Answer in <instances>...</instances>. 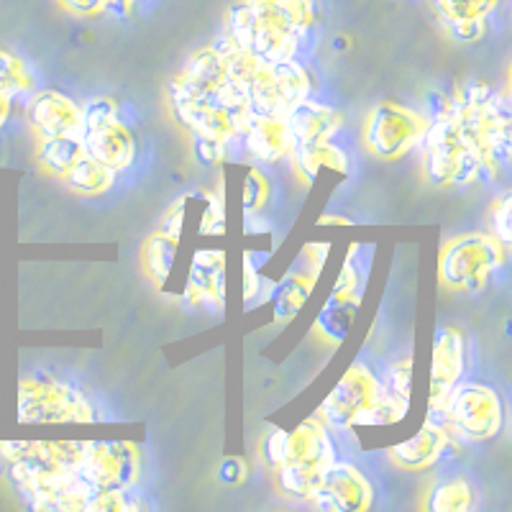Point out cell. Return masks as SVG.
Returning a JSON list of instances; mask_svg holds the SVG:
<instances>
[{
  "mask_svg": "<svg viewBox=\"0 0 512 512\" xmlns=\"http://www.w3.org/2000/svg\"><path fill=\"white\" fill-rule=\"evenodd\" d=\"M313 21V0H233L223 34L262 62H285L297 57Z\"/></svg>",
  "mask_w": 512,
  "mask_h": 512,
  "instance_id": "obj_1",
  "label": "cell"
},
{
  "mask_svg": "<svg viewBox=\"0 0 512 512\" xmlns=\"http://www.w3.org/2000/svg\"><path fill=\"white\" fill-rule=\"evenodd\" d=\"M410 400L390 392L367 364H351L331 395L320 402L318 418L333 431L384 428L408 415Z\"/></svg>",
  "mask_w": 512,
  "mask_h": 512,
  "instance_id": "obj_2",
  "label": "cell"
},
{
  "mask_svg": "<svg viewBox=\"0 0 512 512\" xmlns=\"http://www.w3.org/2000/svg\"><path fill=\"white\" fill-rule=\"evenodd\" d=\"M448 108L456 116L461 134L477 152L484 175L495 177L510 162L512 152V118L507 105L487 82L477 80L448 100Z\"/></svg>",
  "mask_w": 512,
  "mask_h": 512,
  "instance_id": "obj_3",
  "label": "cell"
},
{
  "mask_svg": "<svg viewBox=\"0 0 512 512\" xmlns=\"http://www.w3.org/2000/svg\"><path fill=\"white\" fill-rule=\"evenodd\" d=\"M169 108L190 136L218 139L228 146L239 144L241 128L251 113L249 95L231 77L210 93H200L182 85L180 80H172L169 82Z\"/></svg>",
  "mask_w": 512,
  "mask_h": 512,
  "instance_id": "obj_4",
  "label": "cell"
},
{
  "mask_svg": "<svg viewBox=\"0 0 512 512\" xmlns=\"http://www.w3.org/2000/svg\"><path fill=\"white\" fill-rule=\"evenodd\" d=\"M333 464H336V443L331 428L318 415H313L297 425L295 431H287L285 446L272 472L287 497L310 502Z\"/></svg>",
  "mask_w": 512,
  "mask_h": 512,
  "instance_id": "obj_5",
  "label": "cell"
},
{
  "mask_svg": "<svg viewBox=\"0 0 512 512\" xmlns=\"http://www.w3.org/2000/svg\"><path fill=\"white\" fill-rule=\"evenodd\" d=\"M425 177L438 187H466L484 175L482 162L472 144L461 134L448 100L438 108L423 136Z\"/></svg>",
  "mask_w": 512,
  "mask_h": 512,
  "instance_id": "obj_6",
  "label": "cell"
},
{
  "mask_svg": "<svg viewBox=\"0 0 512 512\" xmlns=\"http://www.w3.org/2000/svg\"><path fill=\"white\" fill-rule=\"evenodd\" d=\"M507 249L492 233H459L438 254V280L454 292H477L505 267Z\"/></svg>",
  "mask_w": 512,
  "mask_h": 512,
  "instance_id": "obj_7",
  "label": "cell"
},
{
  "mask_svg": "<svg viewBox=\"0 0 512 512\" xmlns=\"http://www.w3.org/2000/svg\"><path fill=\"white\" fill-rule=\"evenodd\" d=\"M16 415L21 423H95L98 413L90 397L75 384L47 372H36L18 382Z\"/></svg>",
  "mask_w": 512,
  "mask_h": 512,
  "instance_id": "obj_8",
  "label": "cell"
},
{
  "mask_svg": "<svg viewBox=\"0 0 512 512\" xmlns=\"http://www.w3.org/2000/svg\"><path fill=\"white\" fill-rule=\"evenodd\" d=\"M436 420L459 441L482 443L500 436L505 408L495 387L482 382H456Z\"/></svg>",
  "mask_w": 512,
  "mask_h": 512,
  "instance_id": "obj_9",
  "label": "cell"
},
{
  "mask_svg": "<svg viewBox=\"0 0 512 512\" xmlns=\"http://www.w3.org/2000/svg\"><path fill=\"white\" fill-rule=\"evenodd\" d=\"M85 108V128H82V149L85 154L123 172L136 162V136L121 118V108L111 98H90Z\"/></svg>",
  "mask_w": 512,
  "mask_h": 512,
  "instance_id": "obj_10",
  "label": "cell"
},
{
  "mask_svg": "<svg viewBox=\"0 0 512 512\" xmlns=\"http://www.w3.org/2000/svg\"><path fill=\"white\" fill-rule=\"evenodd\" d=\"M6 477L36 512H85L95 492L80 472H31L6 464Z\"/></svg>",
  "mask_w": 512,
  "mask_h": 512,
  "instance_id": "obj_11",
  "label": "cell"
},
{
  "mask_svg": "<svg viewBox=\"0 0 512 512\" xmlns=\"http://www.w3.org/2000/svg\"><path fill=\"white\" fill-rule=\"evenodd\" d=\"M428 118L400 103H379L364 123V146L382 162H397L423 144Z\"/></svg>",
  "mask_w": 512,
  "mask_h": 512,
  "instance_id": "obj_12",
  "label": "cell"
},
{
  "mask_svg": "<svg viewBox=\"0 0 512 512\" xmlns=\"http://www.w3.org/2000/svg\"><path fill=\"white\" fill-rule=\"evenodd\" d=\"M308 70L297 59H285V62H259L251 80L246 82V95L254 113L264 116L287 118V113L295 105L310 98Z\"/></svg>",
  "mask_w": 512,
  "mask_h": 512,
  "instance_id": "obj_13",
  "label": "cell"
},
{
  "mask_svg": "<svg viewBox=\"0 0 512 512\" xmlns=\"http://www.w3.org/2000/svg\"><path fill=\"white\" fill-rule=\"evenodd\" d=\"M77 472L93 489H136L141 451L134 441H85Z\"/></svg>",
  "mask_w": 512,
  "mask_h": 512,
  "instance_id": "obj_14",
  "label": "cell"
},
{
  "mask_svg": "<svg viewBox=\"0 0 512 512\" xmlns=\"http://www.w3.org/2000/svg\"><path fill=\"white\" fill-rule=\"evenodd\" d=\"M310 505L323 512H367L374 505V487L359 466L336 459Z\"/></svg>",
  "mask_w": 512,
  "mask_h": 512,
  "instance_id": "obj_15",
  "label": "cell"
},
{
  "mask_svg": "<svg viewBox=\"0 0 512 512\" xmlns=\"http://www.w3.org/2000/svg\"><path fill=\"white\" fill-rule=\"evenodd\" d=\"M85 441H3L0 461L3 466H21L31 472H77Z\"/></svg>",
  "mask_w": 512,
  "mask_h": 512,
  "instance_id": "obj_16",
  "label": "cell"
},
{
  "mask_svg": "<svg viewBox=\"0 0 512 512\" xmlns=\"http://www.w3.org/2000/svg\"><path fill=\"white\" fill-rule=\"evenodd\" d=\"M26 121L36 139L47 136H80L85 128V108L59 90H41L31 95L26 105Z\"/></svg>",
  "mask_w": 512,
  "mask_h": 512,
  "instance_id": "obj_17",
  "label": "cell"
},
{
  "mask_svg": "<svg viewBox=\"0 0 512 512\" xmlns=\"http://www.w3.org/2000/svg\"><path fill=\"white\" fill-rule=\"evenodd\" d=\"M466 372V341L459 328H443L433 344L431 356V395H428V418L436 420L441 413L448 392L454 390V384L461 382Z\"/></svg>",
  "mask_w": 512,
  "mask_h": 512,
  "instance_id": "obj_18",
  "label": "cell"
},
{
  "mask_svg": "<svg viewBox=\"0 0 512 512\" xmlns=\"http://www.w3.org/2000/svg\"><path fill=\"white\" fill-rule=\"evenodd\" d=\"M239 144L244 146L254 162L259 164H282L292 154V134L285 118L264 116V113H249L244 128H241Z\"/></svg>",
  "mask_w": 512,
  "mask_h": 512,
  "instance_id": "obj_19",
  "label": "cell"
},
{
  "mask_svg": "<svg viewBox=\"0 0 512 512\" xmlns=\"http://www.w3.org/2000/svg\"><path fill=\"white\" fill-rule=\"evenodd\" d=\"M454 441L456 438L438 420L428 418L413 438L392 446L387 456H390L392 464L405 469V472H425V469L436 466L454 448Z\"/></svg>",
  "mask_w": 512,
  "mask_h": 512,
  "instance_id": "obj_20",
  "label": "cell"
},
{
  "mask_svg": "<svg viewBox=\"0 0 512 512\" xmlns=\"http://www.w3.org/2000/svg\"><path fill=\"white\" fill-rule=\"evenodd\" d=\"M182 300L195 308H223L226 300V254L223 251H195L187 274Z\"/></svg>",
  "mask_w": 512,
  "mask_h": 512,
  "instance_id": "obj_21",
  "label": "cell"
},
{
  "mask_svg": "<svg viewBox=\"0 0 512 512\" xmlns=\"http://www.w3.org/2000/svg\"><path fill=\"white\" fill-rule=\"evenodd\" d=\"M287 126H290L292 134V149L295 146H310L320 144V141H328L341 131V113L336 108L326 103H318V100L305 98L303 103L295 105L290 113H287Z\"/></svg>",
  "mask_w": 512,
  "mask_h": 512,
  "instance_id": "obj_22",
  "label": "cell"
},
{
  "mask_svg": "<svg viewBox=\"0 0 512 512\" xmlns=\"http://www.w3.org/2000/svg\"><path fill=\"white\" fill-rule=\"evenodd\" d=\"M292 167L297 169V175L305 182H315L323 169L328 172H338V175H349V154L341 149L333 139L320 141V144L310 146H295L290 154Z\"/></svg>",
  "mask_w": 512,
  "mask_h": 512,
  "instance_id": "obj_23",
  "label": "cell"
},
{
  "mask_svg": "<svg viewBox=\"0 0 512 512\" xmlns=\"http://www.w3.org/2000/svg\"><path fill=\"white\" fill-rule=\"evenodd\" d=\"M116 175L111 167H105L103 162H98L90 154H82L67 175L62 177L67 190H72L75 195H82V198H100L105 192H111L113 185H116Z\"/></svg>",
  "mask_w": 512,
  "mask_h": 512,
  "instance_id": "obj_24",
  "label": "cell"
},
{
  "mask_svg": "<svg viewBox=\"0 0 512 512\" xmlns=\"http://www.w3.org/2000/svg\"><path fill=\"white\" fill-rule=\"evenodd\" d=\"M180 239L169 236V233L157 231L144 241V251H141V267H144L146 277L157 287H164L172 277L175 269V256Z\"/></svg>",
  "mask_w": 512,
  "mask_h": 512,
  "instance_id": "obj_25",
  "label": "cell"
},
{
  "mask_svg": "<svg viewBox=\"0 0 512 512\" xmlns=\"http://www.w3.org/2000/svg\"><path fill=\"white\" fill-rule=\"evenodd\" d=\"M82 154H85V149H82L80 136H47V139H39V146H36L39 167L52 177H59V180L70 172L72 164Z\"/></svg>",
  "mask_w": 512,
  "mask_h": 512,
  "instance_id": "obj_26",
  "label": "cell"
},
{
  "mask_svg": "<svg viewBox=\"0 0 512 512\" xmlns=\"http://www.w3.org/2000/svg\"><path fill=\"white\" fill-rule=\"evenodd\" d=\"M315 282H318V272L305 269V272H292L277 292V320L285 323L292 315L300 313L305 303H308L310 292H313Z\"/></svg>",
  "mask_w": 512,
  "mask_h": 512,
  "instance_id": "obj_27",
  "label": "cell"
},
{
  "mask_svg": "<svg viewBox=\"0 0 512 512\" xmlns=\"http://www.w3.org/2000/svg\"><path fill=\"white\" fill-rule=\"evenodd\" d=\"M34 88V72H31V67L26 64V59L8 52V49H0V90L16 100L21 98V95L34 93Z\"/></svg>",
  "mask_w": 512,
  "mask_h": 512,
  "instance_id": "obj_28",
  "label": "cell"
},
{
  "mask_svg": "<svg viewBox=\"0 0 512 512\" xmlns=\"http://www.w3.org/2000/svg\"><path fill=\"white\" fill-rule=\"evenodd\" d=\"M474 507V487L466 479L441 482L428 497V510L433 512H466Z\"/></svg>",
  "mask_w": 512,
  "mask_h": 512,
  "instance_id": "obj_29",
  "label": "cell"
},
{
  "mask_svg": "<svg viewBox=\"0 0 512 512\" xmlns=\"http://www.w3.org/2000/svg\"><path fill=\"white\" fill-rule=\"evenodd\" d=\"M431 3L443 24L489 18L500 6V0H431Z\"/></svg>",
  "mask_w": 512,
  "mask_h": 512,
  "instance_id": "obj_30",
  "label": "cell"
},
{
  "mask_svg": "<svg viewBox=\"0 0 512 512\" xmlns=\"http://www.w3.org/2000/svg\"><path fill=\"white\" fill-rule=\"evenodd\" d=\"M267 200L269 180L264 177V172H259L256 167H249L244 172V180H241V208H244L246 216H256V213H262Z\"/></svg>",
  "mask_w": 512,
  "mask_h": 512,
  "instance_id": "obj_31",
  "label": "cell"
},
{
  "mask_svg": "<svg viewBox=\"0 0 512 512\" xmlns=\"http://www.w3.org/2000/svg\"><path fill=\"white\" fill-rule=\"evenodd\" d=\"M489 223H492V236L500 241L505 249L512 244V192L505 190L500 198H495L489 210Z\"/></svg>",
  "mask_w": 512,
  "mask_h": 512,
  "instance_id": "obj_32",
  "label": "cell"
},
{
  "mask_svg": "<svg viewBox=\"0 0 512 512\" xmlns=\"http://www.w3.org/2000/svg\"><path fill=\"white\" fill-rule=\"evenodd\" d=\"M382 384L390 392L400 397H413V359H402L397 364H392L387 369V377L382 379Z\"/></svg>",
  "mask_w": 512,
  "mask_h": 512,
  "instance_id": "obj_33",
  "label": "cell"
},
{
  "mask_svg": "<svg viewBox=\"0 0 512 512\" xmlns=\"http://www.w3.org/2000/svg\"><path fill=\"white\" fill-rule=\"evenodd\" d=\"M192 152L200 164H223L226 162L228 144L218 139H205V136H192Z\"/></svg>",
  "mask_w": 512,
  "mask_h": 512,
  "instance_id": "obj_34",
  "label": "cell"
},
{
  "mask_svg": "<svg viewBox=\"0 0 512 512\" xmlns=\"http://www.w3.org/2000/svg\"><path fill=\"white\" fill-rule=\"evenodd\" d=\"M448 34L454 36L459 44H477L487 36V18H477V21H454L446 24Z\"/></svg>",
  "mask_w": 512,
  "mask_h": 512,
  "instance_id": "obj_35",
  "label": "cell"
},
{
  "mask_svg": "<svg viewBox=\"0 0 512 512\" xmlns=\"http://www.w3.org/2000/svg\"><path fill=\"white\" fill-rule=\"evenodd\" d=\"M57 3L64 11L80 18H93L108 11V0H57Z\"/></svg>",
  "mask_w": 512,
  "mask_h": 512,
  "instance_id": "obj_36",
  "label": "cell"
},
{
  "mask_svg": "<svg viewBox=\"0 0 512 512\" xmlns=\"http://www.w3.org/2000/svg\"><path fill=\"white\" fill-rule=\"evenodd\" d=\"M285 436H287V431L274 428V431L269 433L267 438H264L262 459H264V464L269 466V469H272V466L277 464V459H280V451H282V446H285Z\"/></svg>",
  "mask_w": 512,
  "mask_h": 512,
  "instance_id": "obj_37",
  "label": "cell"
},
{
  "mask_svg": "<svg viewBox=\"0 0 512 512\" xmlns=\"http://www.w3.org/2000/svg\"><path fill=\"white\" fill-rule=\"evenodd\" d=\"M246 474H249V466H246L241 459H236V456L223 461L221 469H218V477H221V482L226 484H241L246 479Z\"/></svg>",
  "mask_w": 512,
  "mask_h": 512,
  "instance_id": "obj_38",
  "label": "cell"
},
{
  "mask_svg": "<svg viewBox=\"0 0 512 512\" xmlns=\"http://www.w3.org/2000/svg\"><path fill=\"white\" fill-rule=\"evenodd\" d=\"M259 292H262V274L256 269L254 259L244 256V297L246 300H254Z\"/></svg>",
  "mask_w": 512,
  "mask_h": 512,
  "instance_id": "obj_39",
  "label": "cell"
},
{
  "mask_svg": "<svg viewBox=\"0 0 512 512\" xmlns=\"http://www.w3.org/2000/svg\"><path fill=\"white\" fill-rule=\"evenodd\" d=\"M11 111H13V98L8 93H3V90H0V128L8 123V118H11Z\"/></svg>",
  "mask_w": 512,
  "mask_h": 512,
  "instance_id": "obj_40",
  "label": "cell"
},
{
  "mask_svg": "<svg viewBox=\"0 0 512 512\" xmlns=\"http://www.w3.org/2000/svg\"><path fill=\"white\" fill-rule=\"evenodd\" d=\"M134 3L136 0H108V11H111V8H116V11H126V8H131Z\"/></svg>",
  "mask_w": 512,
  "mask_h": 512,
  "instance_id": "obj_41",
  "label": "cell"
}]
</instances>
